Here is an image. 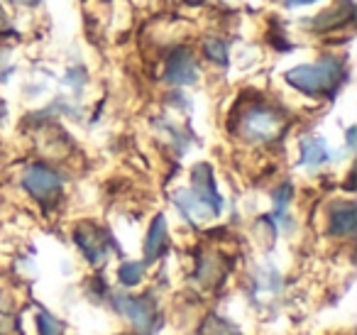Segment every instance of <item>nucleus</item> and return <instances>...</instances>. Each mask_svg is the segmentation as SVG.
Wrapping results in <instances>:
<instances>
[{"instance_id":"nucleus-1","label":"nucleus","mask_w":357,"mask_h":335,"mask_svg":"<svg viewBox=\"0 0 357 335\" xmlns=\"http://www.w3.org/2000/svg\"><path fill=\"white\" fill-rule=\"evenodd\" d=\"M337 64L335 61H323V64H306L296 66L287 74V81L298 91H306V94H326L333 91L337 84Z\"/></svg>"},{"instance_id":"nucleus-2","label":"nucleus","mask_w":357,"mask_h":335,"mask_svg":"<svg viewBox=\"0 0 357 335\" xmlns=\"http://www.w3.org/2000/svg\"><path fill=\"white\" fill-rule=\"evenodd\" d=\"M282 130V118L277 110L264 108V105H252L243 115V133L250 140H272Z\"/></svg>"},{"instance_id":"nucleus-3","label":"nucleus","mask_w":357,"mask_h":335,"mask_svg":"<svg viewBox=\"0 0 357 335\" xmlns=\"http://www.w3.org/2000/svg\"><path fill=\"white\" fill-rule=\"evenodd\" d=\"M25 188L32 193L35 198H40V201H47V198H52L56 191H59V177H56L52 169L47 167H30L25 174Z\"/></svg>"},{"instance_id":"nucleus-4","label":"nucleus","mask_w":357,"mask_h":335,"mask_svg":"<svg viewBox=\"0 0 357 335\" xmlns=\"http://www.w3.org/2000/svg\"><path fill=\"white\" fill-rule=\"evenodd\" d=\"M194 188H196V191H194L196 201H199L201 206H208L211 213H218L220 208H223V201H220V196L215 193L211 169L206 167V164L196 167V172H194Z\"/></svg>"},{"instance_id":"nucleus-5","label":"nucleus","mask_w":357,"mask_h":335,"mask_svg":"<svg viewBox=\"0 0 357 335\" xmlns=\"http://www.w3.org/2000/svg\"><path fill=\"white\" fill-rule=\"evenodd\" d=\"M76 242H79L81 252L89 257V262L98 265L100 260H105V245H103V232L96 230L91 225H84L76 230Z\"/></svg>"},{"instance_id":"nucleus-6","label":"nucleus","mask_w":357,"mask_h":335,"mask_svg":"<svg viewBox=\"0 0 357 335\" xmlns=\"http://www.w3.org/2000/svg\"><path fill=\"white\" fill-rule=\"evenodd\" d=\"M167 79L172 84H191L196 81V66L189 52H176L167 64Z\"/></svg>"},{"instance_id":"nucleus-7","label":"nucleus","mask_w":357,"mask_h":335,"mask_svg":"<svg viewBox=\"0 0 357 335\" xmlns=\"http://www.w3.org/2000/svg\"><path fill=\"white\" fill-rule=\"evenodd\" d=\"M118 306L139 330H147L152 325V308L139 299H118Z\"/></svg>"},{"instance_id":"nucleus-8","label":"nucleus","mask_w":357,"mask_h":335,"mask_svg":"<svg viewBox=\"0 0 357 335\" xmlns=\"http://www.w3.org/2000/svg\"><path fill=\"white\" fill-rule=\"evenodd\" d=\"M357 225V213L352 203H340L331 213V232L333 235H350Z\"/></svg>"},{"instance_id":"nucleus-9","label":"nucleus","mask_w":357,"mask_h":335,"mask_svg":"<svg viewBox=\"0 0 357 335\" xmlns=\"http://www.w3.org/2000/svg\"><path fill=\"white\" fill-rule=\"evenodd\" d=\"M164 237H167V223H164V216H157L149 228V235H147V242H144V252H147V260H154L159 257L164 247Z\"/></svg>"},{"instance_id":"nucleus-10","label":"nucleus","mask_w":357,"mask_h":335,"mask_svg":"<svg viewBox=\"0 0 357 335\" xmlns=\"http://www.w3.org/2000/svg\"><path fill=\"white\" fill-rule=\"evenodd\" d=\"M303 154H301V162L303 164H321V162H326V157H328V152H326V144H323V140H306L303 142Z\"/></svg>"},{"instance_id":"nucleus-11","label":"nucleus","mask_w":357,"mask_h":335,"mask_svg":"<svg viewBox=\"0 0 357 335\" xmlns=\"http://www.w3.org/2000/svg\"><path fill=\"white\" fill-rule=\"evenodd\" d=\"M142 279V265L139 262H128V265L120 267V281L125 286H135Z\"/></svg>"},{"instance_id":"nucleus-12","label":"nucleus","mask_w":357,"mask_h":335,"mask_svg":"<svg viewBox=\"0 0 357 335\" xmlns=\"http://www.w3.org/2000/svg\"><path fill=\"white\" fill-rule=\"evenodd\" d=\"M40 335H61V323H56L50 313H40Z\"/></svg>"},{"instance_id":"nucleus-13","label":"nucleus","mask_w":357,"mask_h":335,"mask_svg":"<svg viewBox=\"0 0 357 335\" xmlns=\"http://www.w3.org/2000/svg\"><path fill=\"white\" fill-rule=\"evenodd\" d=\"M206 54H208L211 59H215V61L228 59V57H225V45H223V42H218V40L206 42Z\"/></svg>"},{"instance_id":"nucleus-14","label":"nucleus","mask_w":357,"mask_h":335,"mask_svg":"<svg viewBox=\"0 0 357 335\" xmlns=\"http://www.w3.org/2000/svg\"><path fill=\"white\" fill-rule=\"evenodd\" d=\"M8 30V17H6V10L0 8V32H6Z\"/></svg>"},{"instance_id":"nucleus-15","label":"nucleus","mask_w":357,"mask_h":335,"mask_svg":"<svg viewBox=\"0 0 357 335\" xmlns=\"http://www.w3.org/2000/svg\"><path fill=\"white\" fill-rule=\"evenodd\" d=\"M287 3L296 8V6H308V3H316V0H287Z\"/></svg>"},{"instance_id":"nucleus-16","label":"nucleus","mask_w":357,"mask_h":335,"mask_svg":"<svg viewBox=\"0 0 357 335\" xmlns=\"http://www.w3.org/2000/svg\"><path fill=\"white\" fill-rule=\"evenodd\" d=\"M15 3H27V6H35L37 0H15Z\"/></svg>"}]
</instances>
